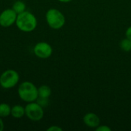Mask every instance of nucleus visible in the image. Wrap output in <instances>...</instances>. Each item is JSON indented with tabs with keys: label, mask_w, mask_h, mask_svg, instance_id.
<instances>
[{
	"label": "nucleus",
	"mask_w": 131,
	"mask_h": 131,
	"mask_svg": "<svg viewBox=\"0 0 131 131\" xmlns=\"http://www.w3.org/2000/svg\"><path fill=\"white\" fill-rule=\"evenodd\" d=\"M52 47L51 45H49L47 42L45 41H41L37 43L34 48H33V52L34 54L41 59H47L51 57L52 54Z\"/></svg>",
	"instance_id": "obj_6"
},
{
	"label": "nucleus",
	"mask_w": 131,
	"mask_h": 131,
	"mask_svg": "<svg viewBox=\"0 0 131 131\" xmlns=\"http://www.w3.org/2000/svg\"><path fill=\"white\" fill-rule=\"evenodd\" d=\"M45 19L49 27L54 30L61 29L65 24L64 14L56 8L48 9L45 15Z\"/></svg>",
	"instance_id": "obj_3"
},
{
	"label": "nucleus",
	"mask_w": 131,
	"mask_h": 131,
	"mask_svg": "<svg viewBox=\"0 0 131 131\" xmlns=\"http://www.w3.org/2000/svg\"><path fill=\"white\" fill-rule=\"evenodd\" d=\"M125 34H126V38H127L128 39H130L131 41V26H130V27L127 29Z\"/></svg>",
	"instance_id": "obj_17"
},
{
	"label": "nucleus",
	"mask_w": 131,
	"mask_h": 131,
	"mask_svg": "<svg viewBox=\"0 0 131 131\" xmlns=\"http://www.w3.org/2000/svg\"><path fill=\"white\" fill-rule=\"evenodd\" d=\"M11 110L12 107L9 104L5 103L0 104V117H7L8 116L11 115Z\"/></svg>",
	"instance_id": "obj_11"
},
{
	"label": "nucleus",
	"mask_w": 131,
	"mask_h": 131,
	"mask_svg": "<svg viewBox=\"0 0 131 131\" xmlns=\"http://www.w3.org/2000/svg\"><path fill=\"white\" fill-rule=\"evenodd\" d=\"M84 124L91 128H96L101 124L100 117L94 113H88L83 118Z\"/></svg>",
	"instance_id": "obj_8"
},
{
	"label": "nucleus",
	"mask_w": 131,
	"mask_h": 131,
	"mask_svg": "<svg viewBox=\"0 0 131 131\" xmlns=\"http://www.w3.org/2000/svg\"><path fill=\"white\" fill-rule=\"evenodd\" d=\"M15 25L20 31L24 32H31L36 28L38 21L35 15L25 10V12L18 14Z\"/></svg>",
	"instance_id": "obj_1"
},
{
	"label": "nucleus",
	"mask_w": 131,
	"mask_h": 131,
	"mask_svg": "<svg viewBox=\"0 0 131 131\" xmlns=\"http://www.w3.org/2000/svg\"><path fill=\"white\" fill-rule=\"evenodd\" d=\"M38 97L48 98L51 94V90L48 85H41L38 88Z\"/></svg>",
	"instance_id": "obj_10"
},
{
	"label": "nucleus",
	"mask_w": 131,
	"mask_h": 131,
	"mask_svg": "<svg viewBox=\"0 0 131 131\" xmlns=\"http://www.w3.org/2000/svg\"><path fill=\"white\" fill-rule=\"evenodd\" d=\"M19 81L18 73L12 69L5 71L0 76V85L5 89H11L15 87Z\"/></svg>",
	"instance_id": "obj_4"
},
{
	"label": "nucleus",
	"mask_w": 131,
	"mask_h": 131,
	"mask_svg": "<svg viewBox=\"0 0 131 131\" xmlns=\"http://www.w3.org/2000/svg\"><path fill=\"white\" fill-rule=\"evenodd\" d=\"M25 116L32 121H40L44 117L43 107L36 101L28 103L25 107Z\"/></svg>",
	"instance_id": "obj_5"
},
{
	"label": "nucleus",
	"mask_w": 131,
	"mask_h": 131,
	"mask_svg": "<svg viewBox=\"0 0 131 131\" xmlns=\"http://www.w3.org/2000/svg\"><path fill=\"white\" fill-rule=\"evenodd\" d=\"M58 1L61 2H63V3H68V2H71L72 0H58Z\"/></svg>",
	"instance_id": "obj_19"
},
{
	"label": "nucleus",
	"mask_w": 131,
	"mask_h": 131,
	"mask_svg": "<svg viewBox=\"0 0 131 131\" xmlns=\"http://www.w3.org/2000/svg\"><path fill=\"white\" fill-rule=\"evenodd\" d=\"M48 131H62V129L58 126H55V125H53V126H51L50 127H48L47 129Z\"/></svg>",
	"instance_id": "obj_16"
},
{
	"label": "nucleus",
	"mask_w": 131,
	"mask_h": 131,
	"mask_svg": "<svg viewBox=\"0 0 131 131\" xmlns=\"http://www.w3.org/2000/svg\"><path fill=\"white\" fill-rule=\"evenodd\" d=\"M12 9L17 13V14H20L23 12L25 11L26 9V5L24 2L21 1V0H18L16 2H15V3L12 5Z\"/></svg>",
	"instance_id": "obj_12"
},
{
	"label": "nucleus",
	"mask_w": 131,
	"mask_h": 131,
	"mask_svg": "<svg viewBox=\"0 0 131 131\" xmlns=\"http://www.w3.org/2000/svg\"><path fill=\"white\" fill-rule=\"evenodd\" d=\"M18 14L12 8H7L0 14V25L3 28H8L15 24Z\"/></svg>",
	"instance_id": "obj_7"
},
{
	"label": "nucleus",
	"mask_w": 131,
	"mask_h": 131,
	"mask_svg": "<svg viewBox=\"0 0 131 131\" xmlns=\"http://www.w3.org/2000/svg\"><path fill=\"white\" fill-rule=\"evenodd\" d=\"M11 115L14 118H16V119L21 118L24 115H25V107L21 105H19V104L14 105L11 110Z\"/></svg>",
	"instance_id": "obj_9"
},
{
	"label": "nucleus",
	"mask_w": 131,
	"mask_h": 131,
	"mask_svg": "<svg viewBox=\"0 0 131 131\" xmlns=\"http://www.w3.org/2000/svg\"><path fill=\"white\" fill-rule=\"evenodd\" d=\"M121 48L126 52H129L131 51V41L130 39H128L127 38L123 39L121 41Z\"/></svg>",
	"instance_id": "obj_13"
},
{
	"label": "nucleus",
	"mask_w": 131,
	"mask_h": 131,
	"mask_svg": "<svg viewBox=\"0 0 131 131\" xmlns=\"http://www.w3.org/2000/svg\"><path fill=\"white\" fill-rule=\"evenodd\" d=\"M4 127H5V126H4V122H3L2 117H0V131L3 130H4Z\"/></svg>",
	"instance_id": "obj_18"
},
{
	"label": "nucleus",
	"mask_w": 131,
	"mask_h": 131,
	"mask_svg": "<svg viewBox=\"0 0 131 131\" xmlns=\"http://www.w3.org/2000/svg\"><path fill=\"white\" fill-rule=\"evenodd\" d=\"M97 131H111V129L107 127V126H105V125H99L97 127L95 128Z\"/></svg>",
	"instance_id": "obj_15"
},
{
	"label": "nucleus",
	"mask_w": 131,
	"mask_h": 131,
	"mask_svg": "<svg viewBox=\"0 0 131 131\" xmlns=\"http://www.w3.org/2000/svg\"><path fill=\"white\" fill-rule=\"evenodd\" d=\"M37 103H38L42 107H45L48 105V98H42V97H38Z\"/></svg>",
	"instance_id": "obj_14"
},
{
	"label": "nucleus",
	"mask_w": 131,
	"mask_h": 131,
	"mask_svg": "<svg viewBox=\"0 0 131 131\" xmlns=\"http://www.w3.org/2000/svg\"><path fill=\"white\" fill-rule=\"evenodd\" d=\"M18 94L19 97L26 103L36 101L38 97V88L30 81L21 83L18 88Z\"/></svg>",
	"instance_id": "obj_2"
}]
</instances>
